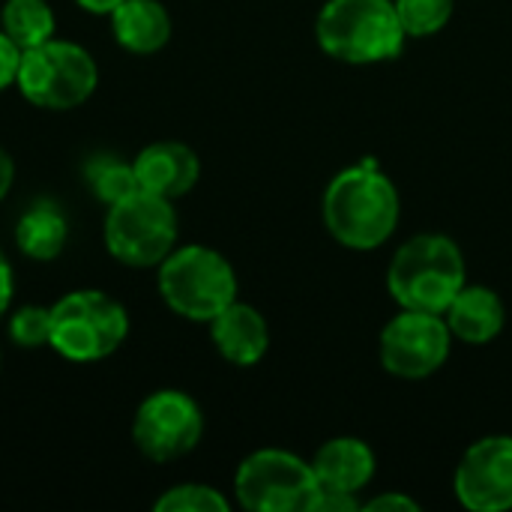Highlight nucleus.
I'll use <instances>...</instances> for the list:
<instances>
[{"label":"nucleus","instance_id":"1","mask_svg":"<svg viewBox=\"0 0 512 512\" xmlns=\"http://www.w3.org/2000/svg\"><path fill=\"white\" fill-rule=\"evenodd\" d=\"M321 216L339 246L351 252H372L396 234L402 198L396 183L372 159H366L342 168L327 183Z\"/></svg>","mask_w":512,"mask_h":512},{"label":"nucleus","instance_id":"2","mask_svg":"<svg viewBox=\"0 0 512 512\" xmlns=\"http://www.w3.org/2000/svg\"><path fill=\"white\" fill-rule=\"evenodd\" d=\"M468 285V264L459 243L447 234H417L405 240L387 267V291L399 309L444 315Z\"/></svg>","mask_w":512,"mask_h":512},{"label":"nucleus","instance_id":"3","mask_svg":"<svg viewBox=\"0 0 512 512\" xmlns=\"http://www.w3.org/2000/svg\"><path fill=\"white\" fill-rule=\"evenodd\" d=\"M321 51L348 66H375L405 51L408 33L393 0H327L315 18Z\"/></svg>","mask_w":512,"mask_h":512},{"label":"nucleus","instance_id":"4","mask_svg":"<svg viewBox=\"0 0 512 512\" xmlns=\"http://www.w3.org/2000/svg\"><path fill=\"white\" fill-rule=\"evenodd\" d=\"M156 291L162 303L195 324H210L240 294L231 261L204 243H177L156 267Z\"/></svg>","mask_w":512,"mask_h":512},{"label":"nucleus","instance_id":"5","mask_svg":"<svg viewBox=\"0 0 512 512\" xmlns=\"http://www.w3.org/2000/svg\"><path fill=\"white\" fill-rule=\"evenodd\" d=\"M129 339L126 306L99 288H75L51 303L48 348L69 363H99Z\"/></svg>","mask_w":512,"mask_h":512},{"label":"nucleus","instance_id":"6","mask_svg":"<svg viewBox=\"0 0 512 512\" xmlns=\"http://www.w3.org/2000/svg\"><path fill=\"white\" fill-rule=\"evenodd\" d=\"M15 87L33 108L72 111L96 93L99 63L81 42L51 36L48 42L21 51Z\"/></svg>","mask_w":512,"mask_h":512},{"label":"nucleus","instance_id":"7","mask_svg":"<svg viewBox=\"0 0 512 512\" xmlns=\"http://www.w3.org/2000/svg\"><path fill=\"white\" fill-rule=\"evenodd\" d=\"M180 240V219L174 201L153 192H132L105 207L102 243L114 261L135 270H156Z\"/></svg>","mask_w":512,"mask_h":512},{"label":"nucleus","instance_id":"8","mask_svg":"<svg viewBox=\"0 0 512 512\" xmlns=\"http://www.w3.org/2000/svg\"><path fill=\"white\" fill-rule=\"evenodd\" d=\"M318 489L312 462L279 447L249 453L234 471V498L249 512H312Z\"/></svg>","mask_w":512,"mask_h":512},{"label":"nucleus","instance_id":"9","mask_svg":"<svg viewBox=\"0 0 512 512\" xmlns=\"http://www.w3.org/2000/svg\"><path fill=\"white\" fill-rule=\"evenodd\" d=\"M204 438V411L201 405L174 387L153 390L141 399L132 417V444L135 450L156 462L168 465L189 456Z\"/></svg>","mask_w":512,"mask_h":512},{"label":"nucleus","instance_id":"10","mask_svg":"<svg viewBox=\"0 0 512 512\" xmlns=\"http://www.w3.org/2000/svg\"><path fill=\"white\" fill-rule=\"evenodd\" d=\"M453 351V333L444 315L399 309L381 336H378V360L387 375L402 381H423L444 369Z\"/></svg>","mask_w":512,"mask_h":512},{"label":"nucleus","instance_id":"11","mask_svg":"<svg viewBox=\"0 0 512 512\" xmlns=\"http://www.w3.org/2000/svg\"><path fill=\"white\" fill-rule=\"evenodd\" d=\"M453 495L471 512L512 510V435H486L462 453Z\"/></svg>","mask_w":512,"mask_h":512},{"label":"nucleus","instance_id":"12","mask_svg":"<svg viewBox=\"0 0 512 512\" xmlns=\"http://www.w3.org/2000/svg\"><path fill=\"white\" fill-rule=\"evenodd\" d=\"M138 186L159 198L177 201L189 195L201 180V159L183 141H153L132 156Z\"/></svg>","mask_w":512,"mask_h":512},{"label":"nucleus","instance_id":"13","mask_svg":"<svg viewBox=\"0 0 512 512\" xmlns=\"http://www.w3.org/2000/svg\"><path fill=\"white\" fill-rule=\"evenodd\" d=\"M207 327H210V342L216 354L231 366H240V369L258 366L270 351L267 318L243 300H234L231 306H225Z\"/></svg>","mask_w":512,"mask_h":512},{"label":"nucleus","instance_id":"14","mask_svg":"<svg viewBox=\"0 0 512 512\" xmlns=\"http://www.w3.org/2000/svg\"><path fill=\"white\" fill-rule=\"evenodd\" d=\"M375 468H378L375 450L354 435L330 438L312 456V471H315L321 489H339V492L360 495L375 480Z\"/></svg>","mask_w":512,"mask_h":512},{"label":"nucleus","instance_id":"15","mask_svg":"<svg viewBox=\"0 0 512 512\" xmlns=\"http://www.w3.org/2000/svg\"><path fill=\"white\" fill-rule=\"evenodd\" d=\"M453 339L465 345H489L507 327V306L498 291L486 285H465L444 312Z\"/></svg>","mask_w":512,"mask_h":512},{"label":"nucleus","instance_id":"16","mask_svg":"<svg viewBox=\"0 0 512 512\" xmlns=\"http://www.w3.org/2000/svg\"><path fill=\"white\" fill-rule=\"evenodd\" d=\"M114 42L138 57H150L171 42L174 21L162 0H123L111 15Z\"/></svg>","mask_w":512,"mask_h":512},{"label":"nucleus","instance_id":"17","mask_svg":"<svg viewBox=\"0 0 512 512\" xmlns=\"http://www.w3.org/2000/svg\"><path fill=\"white\" fill-rule=\"evenodd\" d=\"M69 243V219L57 201H33L15 222V246L30 261H54Z\"/></svg>","mask_w":512,"mask_h":512},{"label":"nucleus","instance_id":"18","mask_svg":"<svg viewBox=\"0 0 512 512\" xmlns=\"http://www.w3.org/2000/svg\"><path fill=\"white\" fill-rule=\"evenodd\" d=\"M0 30L27 51L57 36V15L48 0H6L0 9Z\"/></svg>","mask_w":512,"mask_h":512},{"label":"nucleus","instance_id":"19","mask_svg":"<svg viewBox=\"0 0 512 512\" xmlns=\"http://www.w3.org/2000/svg\"><path fill=\"white\" fill-rule=\"evenodd\" d=\"M84 180L87 189L105 204H117L123 198H129L132 192H138V177L132 168V159H117L114 153H96L84 162Z\"/></svg>","mask_w":512,"mask_h":512},{"label":"nucleus","instance_id":"20","mask_svg":"<svg viewBox=\"0 0 512 512\" xmlns=\"http://www.w3.org/2000/svg\"><path fill=\"white\" fill-rule=\"evenodd\" d=\"M408 39H429L441 33L456 9V0H393Z\"/></svg>","mask_w":512,"mask_h":512},{"label":"nucleus","instance_id":"21","mask_svg":"<svg viewBox=\"0 0 512 512\" xmlns=\"http://www.w3.org/2000/svg\"><path fill=\"white\" fill-rule=\"evenodd\" d=\"M231 501L207 486V483H177L171 489H165L156 501L153 512H228Z\"/></svg>","mask_w":512,"mask_h":512},{"label":"nucleus","instance_id":"22","mask_svg":"<svg viewBox=\"0 0 512 512\" xmlns=\"http://www.w3.org/2000/svg\"><path fill=\"white\" fill-rule=\"evenodd\" d=\"M6 333L15 348L24 351H39L48 348L51 339V306H36L27 303L21 309H12L6 318Z\"/></svg>","mask_w":512,"mask_h":512},{"label":"nucleus","instance_id":"23","mask_svg":"<svg viewBox=\"0 0 512 512\" xmlns=\"http://www.w3.org/2000/svg\"><path fill=\"white\" fill-rule=\"evenodd\" d=\"M363 510L360 495L354 492H339V489H318L312 512H357Z\"/></svg>","mask_w":512,"mask_h":512},{"label":"nucleus","instance_id":"24","mask_svg":"<svg viewBox=\"0 0 512 512\" xmlns=\"http://www.w3.org/2000/svg\"><path fill=\"white\" fill-rule=\"evenodd\" d=\"M18 66H21V48L0 30V93L15 87Z\"/></svg>","mask_w":512,"mask_h":512},{"label":"nucleus","instance_id":"25","mask_svg":"<svg viewBox=\"0 0 512 512\" xmlns=\"http://www.w3.org/2000/svg\"><path fill=\"white\" fill-rule=\"evenodd\" d=\"M366 512H420V501L405 492H381L369 501H363Z\"/></svg>","mask_w":512,"mask_h":512},{"label":"nucleus","instance_id":"26","mask_svg":"<svg viewBox=\"0 0 512 512\" xmlns=\"http://www.w3.org/2000/svg\"><path fill=\"white\" fill-rule=\"evenodd\" d=\"M12 297H15V273H12V264H9L6 252L0 249V321L9 315Z\"/></svg>","mask_w":512,"mask_h":512},{"label":"nucleus","instance_id":"27","mask_svg":"<svg viewBox=\"0 0 512 512\" xmlns=\"http://www.w3.org/2000/svg\"><path fill=\"white\" fill-rule=\"evenodd\" d=\"M15 183V159L9 156L6 147H0V201L12 192Z\"/></svg>","mask_w":512,"mask_h":512},{"label":"nucleus","instance_id":"28","mask_svg":"<svg viewBox=\"0 0 512 512\" xmlns=\"http://www.w3.org/2000/svg\"><path fill=\"white\" fill-rule=\"evenodd\" d=\"M75 3H78L84 12H90V15H105V18H108L123 0H75Z\"/></svg>","mask_w":512,"mask_h":512},{"label":"nucleus","instance_id":"29","mask_svg":"<svg viewBox=\"0 0 512 512\" xmlns=\"http://www.w3.org/2000/svg\"><path fill=\"white\" fill-rule=\"evenodd\" d=\"M0 369H3V351H0Z\"/></svg>","mask_w":512,"mask_h":512}]
</instances>
